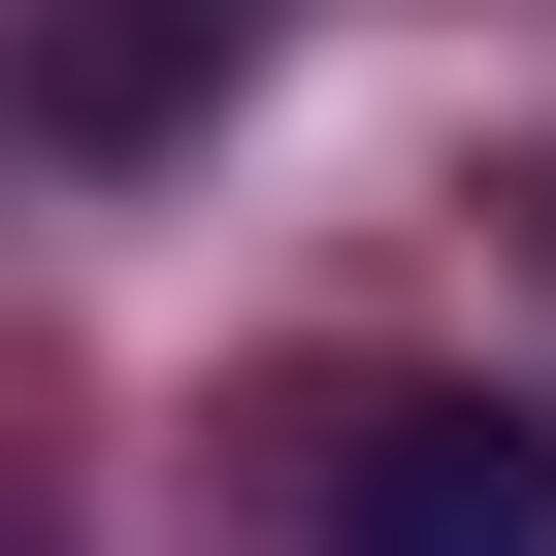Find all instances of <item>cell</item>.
<instances>
[{
    "mask_svg": "<svg viewBox=\"0 0 556 556\" xmlns=\"http://www.w3.org/2000/svg\"><path fill=\"white\" fill-rule=\"evenodd\" d=\"M328 556H556V426L523 393H361L328 426Z\"/></svg>",
    "mask_w": 556,
    "mask_h": 556,
    "instance_id": "6da1fadb",
    "label": "cell"
}]
</instances>
